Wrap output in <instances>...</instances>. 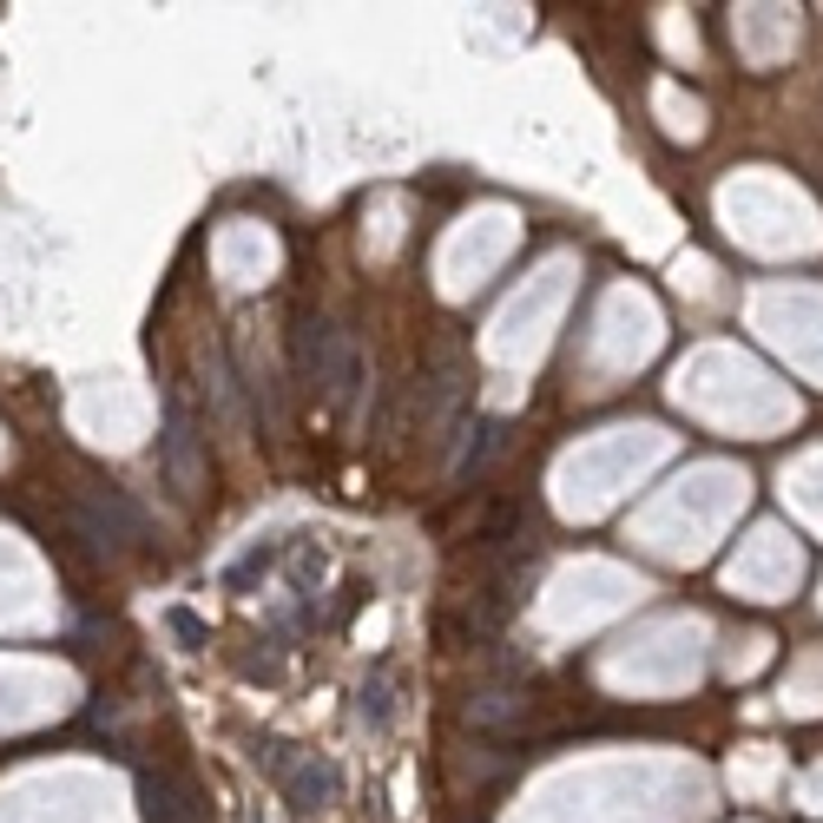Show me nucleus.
<instances>
[{
	"label": "nucleus",
	"instance_id": "1",
	"mask_svg": "<svg viewBox=\"0 0 823 823\" xmlns=\"http://www.w3.org/2000/svg\"><path fill=\"white\" fill-rule=\"evenodd\" d=\"M74 527L86 533V547H99V553H126L133 540H146V508H139V501H126V494H112V488H99V494L74 501Z\"/></svg>",
	"mask_w": 823,
	"mask_h": 823
},
{
	"label": "nucleus",
	"instance_id": "2",
	"mask_svg": "<svg viewBox=\"0 0 823 823\" xmlns=\"http://www.w3.org/2000/svg\"><path fill=\"white\" fill-rule=\"evenodd\" d=\"M139 817L146 823H205V797L172 777V771H146L139 777Z\"/></svg>",
	"mask_w": 823,
	"mask_h": 823
},
{
	"label": "nucleus",
	"instance_id": "3",
	"mask_svg": "<svg viewBox=\"0 0 823 823\" xmlns=\"http://www.w3.org/2000/svg\"><path fill=\"white\" fill-rule=\"evenodd\" d=\"M284 797H291L297 811H330V804L343 797V771H336L330 757H297V764L284 771Z\"/></svg>",
	"mask_w": 823,
	"mask_h": 823
},
{
	"label": "nucleus",
	"instance_id": "4",
	"mask_svg": "<svg viewBox=\"0 0 823 823\" xmlns=\"http://www.w3.org/2000/svg\"><path fill=\"white\" fill-rule=\"evenodd\" d=\"M158 454H165V474H172L178 488H192V481H198V435H192V422H185V409H178V402H172V415H165Z\"/></svg>",
	"mask_w": 823,
	"mask_h": 823
},
{
	"label": "nucleus",
	"instance_id": "5",
	"mask_svg": "<svg viewBox=\"0 0 823 823\" xmlns=\"http://www.w3.org/2000/svg\"><path fill=\"white\" fill-rule=\"evenodd\" d=\"M468 718H474V725H488V732H501V725H515V718H521V698H515V692H481V698L468 705Z\"/></svg>",
	"mask_w": 823,
	"mask_h": 823
},
{
	"label": "nucleus",
	"instance_id": "6",
	"mask_svg": "<svg viewBox=\"0 0 823 823\" xmlns=\"http://www.w3.org/2000/svg\"><path fill=\"white\" fill-rule=\"evenodd\" d=\"M501 449V422H474V435H468V449H461V474H474V468H488V454Z\"/></svg>",
	"mask_w": 823,
	"mask_h": 823
},
{
	"label": "nucleus",
	"instance_id": "7",
	"mask_svg": "<svg viewBox=\"0 0 823 823\" xmlns=\"http://www.w3.org/2000/svg\"><path fill=\"white\" fill-rule=\"evenodd\" d=\"M165 626H172V633L185 639V653H205V646H212L205 619H198V613H185V606H172V613H165Z\"/></svg>",
	"mask_w": 823,
	"mask_h": 823
},
{
	"label": "nucleus",
	"instance_id": "8",
	"mask_svg": "<svg viewBox=\"0 0 823 823\" xmlns=\"http://www.w3.org/2000/svg\"><path fill=\"white\" fill-rule=\"evenodd\" d=\"M363 725H370V732H389V685H382V678L363 685Z\"/></svg>",
	"mask_w": 823,
	"mask_h": 823
},
{
	"label": "nucleus",
	"instance_id": "9",
	"mask_svg": "<svg viewBox=\"0 0 823 823\" xmlns=\"http://www.w3.org/2000/svg\"><path fill=\"white\" fill-rule=\"evenodd\" d=\"M264 567H271V547L257 540V547H251V553H244V560H237V567L225 574V580H231V587H244V580H251V574H264Z\"/></svg>",
	"mask_w": 823,
	"mask_h": 823
}]
</instances>
